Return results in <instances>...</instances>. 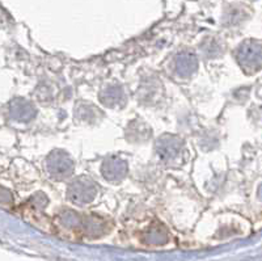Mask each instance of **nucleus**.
<instances>
[{
	"label": "nucleus",
	"mask_w": 262,
	"mask_h": 261,
	"mask_svg": "<svg viewBox=\"0 0 262 261\" xmlns=\"http://www.w3.org/2000/svg\"><path fill=\"white\" fill-rule=\"evenodd\" d=\"M49 172L57 178H64L72 173V162L62 151H54L48 159Z\"/></svg>",
	"instance_id": "obj_1"
},
{
	"label": "nucleus",
	"mask_w": 262,
	"mask_h": 261,
	"mask_svg": "<svg viewBox=\"0 0 262 261\" xmlns=\"http://www.w3.org/2000/svg\"><path fill=\"white\" fill-rule=\"evenodd\" d=\"M96 194V188L91 181L76 180L72 185H70L69 197L76 204H85V202L92 201Z\"/></svg>",
	"instance_id": "obj_2"
},
{
	"label": "nucleus",
	"mask_w": 262,
	"mask_h": 261,
	"mask_svg": "<svg viewBox=\"0 0 262 261\" xmlns=\"http://www.w3.org/2000/svg\"><path fill=\"white\" fill-rule=\"evenodd\" d=\"M102 173H104L107 180H121L126 173V164L122 160L117 159V157L106 159L104 167H102Z\"/></svg>",
	"instance_id": "obj_3"
}]
</instances>
